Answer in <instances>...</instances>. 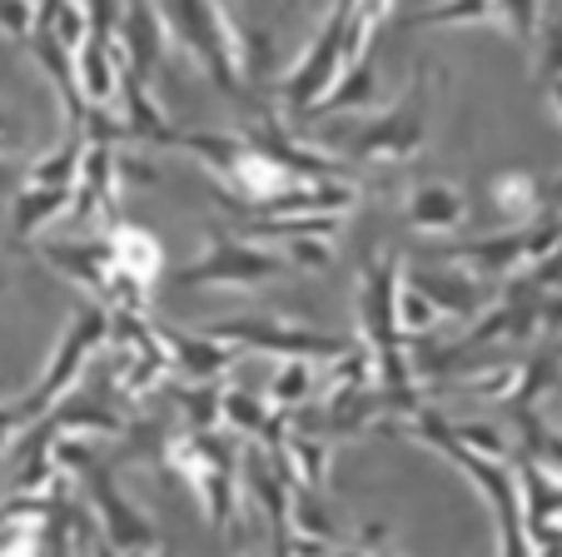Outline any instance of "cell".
<instances>
[{"mask_svg":"<svg viewBox=\"0 0 562 557\" xmlns=\"http://www.w3.org/2000/svg\"><path fill=\"white\" fill-rule=\"evenodd\" d=\"M318 145L334 159H353V165L373 169H404L424 159L434 145V65L418 60L404 96L383 105L379 115L369 110V115H359V125H349V115H334L318 130Z\"/></svg>","mask_w":562,"mask_h":557,"instance_id":"1","label":"cell"},{"mask_svg":"<svg viewBox=\"0 0 562 557\" xmlns=\"http://www.w3.org/2000/svg\"><path fill=\"white\" fill-rule=\"evenodd\" d=\"M170 25L180 51L210 75V85L234 105H255V85L245 75V25L220 0H170Z\"/></svg>","mask_w":562,"mask_h":557,"instance_id":"2","label":"cell"},{"mask_svg":"<svg viewBox=\"0 0 562 557\" xmlns=\"http://www.w3.org/2000/svg\"><path fill=\"white\" fill-rule=\"evenodd\" d=\"M289 259L284 249H269L255 234H234V230H210L204 234V254L175 269V289H234V294H249V289H265L274 279H289Z\"/></svg>","mask_w":562,"mask_h":557,"instance_id":"3","label":"cell"},{"mask_svg":"<svg viewBox=\"0 0 562 557\" xmlns=\"http://www.w3.org/2000/svg\"><path fill=\"white\" fill-rule=\"evenodd\" d=\"M105 344H110V309L90 299L86 309H75V314H70V324H65L60 344H55V354H50V364H45V374L35 379V389L21 393V399H11L25 428H31V423L41 419L50 403H60L65 393H75V383H80L86 364H90V358H95Z\"/></svg>","mask_w":562,"mask_h":557,"instance_id":"4","label":"cell"},{"mask_svg":"<svg viewBox=\"0 0 562 557\" xmlns=\"http://www.w3.org/2000/svg\"><path fill=\"white\" fill-rule=\"evenodd\" d=\"M41 259L50 264L60 279H70L75 289H86L95 304L105 309H135V314H149V289L155 285H139L130 274H120L115 254H110L105 234L100 239H45L41 244Z\"/></svg>","mask_w":562,"mask_h":557,"instance_id":"5","label":"cell"},{"mask_svg":"<svg viewBox=\"0 0 562 557\" xmlns=\"http://www.w3.org/2000/svg\"><path fill=\"white\" fill-rule=\"evenodd\" d=\"M349 15H353V0H334L324 31H314V41L299 51V60L279 75V105L294 120H304L308 110L318 105V96H324V90L339 80L344 65H349Z\"/></svg>","mask_w":562,"mask_h":557,"instance_id":"6","label":"cell"},{"mask_svg":"<svg viewBox=\"0 0 562 557\" xmlns=\"http://www.w3.org/2000/svg\"><path fill=\"white\" fill-rule=\"evenodd\" d=\"M220 334L224 344H234L239 354H269V358H318L329 364L339 358L344 348L353 344L359 334H324V328H308V324H294V319H274V314H239V319H220L210 328Z\"/></svg>","mask_w":562,"mask_h":557,"instance_id":"7","label":"cell"},{"mask_svg":"<svg viewBox=\"0 0 562 557\" xmlns=\"http://www.w3.org/2000/svg\"><path fill=\"white\" fill-rule=\"evenodd\" d=\"M80 493H86V508L100 527V547H115V553H159L165 537L155 533V523L145 517V508H135V498L115 483L105 463H86L80 474H75Z\"/></svg>","mask_w":562,"mask_h":557,"instance_id":"8","label":"cell"},{"mask_svg":"<svg viewBox=\"0 0 562 557\" xmlns=\"http://www.w3.org/2000/svg\"><path fill=\"white\" fill-rule=\"evenodd\" d=\"M115 45H120L130 70L145 75V80H155V75L175 60V51H180L170 11H159L155 0H125L120 25H115Z\"/></svg>","mask_w":562,"mask_h":557,"instance_id":"9","label":"cell"},{"mask_svg":"<svg viewBox=\"0 0 562 557\" xmlns=\"http://www.w3.org/2000/svg\"><path fill=\"white\" fill-rule=\"evenodd\" d=\"M155 334H159V344H165V354H170V368L184 374L190 383H220V379H229V368L239 364V348L224 344L210 328L190 334V328H175V324H159L155 319Z\"/></svg>","mask_w":562,"mask_h":557,"instance_id":"10","label":"cell"},{"mask_svg":"<svg viewBox=\"0 0 562 557\" xmlns=\"http://www.w3.org/2000/svg\"><path fill=\"white\" fill-rule=\"evenodd\" d=\"M120 120H125L130 145L175 149V135H180V125L165 115V105L149 96V80H145V75H135L130 65H120Z\"/></svg>","mask_w":562,"mask_h":557,"instance_id":"11","label":"cell"},{"mask_svg":"<svg viewBox=\"0 0 562 557\" xmlns=\"http://www.w3.org/2000/svg\"><path fill=\"white\" fill-rule=\"evenodd\" d=\"M404 279L418 294H428V304L443 319H477V309H483V289H477L473 269H448L438 259V264H408Z\"/></svg>","mask_w":562,"mask_h":557,"instance_id":"12","label":"cell"},{"mask_svg":"<svg viewBox=\"0 0 562 557\" xmlns=\"http://www.w3.org/2000/svg\"><path fill=\"white\" fill-rule=\"evenodd\" d=\"M404 220L414 234H453L468 220V200L453 179H424L404 194Z\"/></svg>","mask_w":562,"mask_h":557,"instance_id":"13","label":"cell"},{"mask_svg":"<svg viewBox=\"0 0 562 557\" xmlns=\"http://www.w3.org/2000/svg\"><path fill=\"white\" fill-rule=\"evenodd\" d=\"M379 65H373V55H359V60H349L339 70V80L318 96V105L308 110L304 120H334V115H369V110H379Z\"/></svg>","mask_w":562,"mask_h":557,"instance_id":"14","label":"cell"},{"mask_svg":"<svg viewBox=\"0 0 562 557\" xmlns=\"http://www.w3.org/2000/svg\"><path fill=\"white\" fill-rule=\"evenodd\" d=\"M274 453V463L284 468V478L294 488H308V493H324L329 488V463H334V438L324 433H289Z\"/></svg>","mask_w":562,"mask_h":557,"instance_id":"15","label":"cell"},{"mask_svg":"<svg viewBox=\"0 0 562 557\" xmlns=\"http://www.w3.org/2000/svg\"><path fill=\"white\" fill-rule=\"evenodd\" d=\"M75 204V185H21L11 200V239L25 244L45 230V224L65 220Z\"/></svg>","mask_w":562,"mask_h":557,"instance_id":"16","label":"cell"},{"mask_svg":"<svg viewBox=\"0 0 562 557\" xmlns=\"http://www.w3.org/2000/svg\"><path fill=\"white\" fill-rule=\"evenodd\" d=\"M488 200L498 210V220L508 224H532L538 214H548V185L532 169H498L488 179Z\"/></svg>","mask_w":562,"mask_h":557,"instance_id":"17","label":"cell"},{"mask_svg":"<svg viewBox=\"0 0 562 557\" xmlns=\"http://www.w3.org/2000/svg\"><path fill=\"white\" fill-rule=\"evenodd\" d=\"M105 244H110V254H115L120 274H130V279H139V285H155L159 269H165V249H159V239L149 230H139V224L110 220Z\"/></svg>","mask_w":562,"mask_h":557,"instance_id":"18","label":"cell"},{"mask_svg":"<svg viewBox=\"0 0 562 557\" xmlns=\"http://www.w3.org/2000/svg\"><path fill=\"white\" fill-rule=\"evenodd\" d=\"M408 31H428V25H503V5L498 0H438L424 11L404 15Z\"/></svg>","mask_w":562,"mask_h":557,"instance_id":"19","label":"cell"},{"mask_svg":"<svg viewBox=\"0 0 562 557\" xmlns=\"http://www.w3.org/2000/svg\"><path fill=\"white\" fill-rule=\"evenodd\" d=\"M35 31L55 35L65 51H75V45L90 35L86 0H35Z\"/></svg>","mask_w":562,"mask_h":557,"instance_id":"20","label":"cell"},{"mask_svg":"<svg viewBox=\"0 0 562 557\" xmlns=\"http://www.w3.org/2000/svg\"><path fill=\"white\" fill-rule=\"evenodd\" d=\"M80 155H86V135L75 130V135L60 140L50 155L25 165V185H75V179H80Z\"/></svg>","mask_w":562,"mask_h":557,"instance_id":"21","label":"cell"},{"mask_svg":"<svg viewBox=\"0 0 562 557\" xmlns=\"http://www.w3.org/2000/svg\"><path fill=\"white\" fill-rule=\"evenodd\" d=\"M318 389V374H314V358H279L274 379H269V403L274 409H299L308 403Z\"/></svg>","mask_w":562,"mask_h":557,"instance_id":"22","label":"cell"},{"mask_svg":"<svg viewBox=\"0 0 562 557\" xmlns=\"http://www.w3.org/2000/svg\"><path fill=\"white\" fill-rule=\"evenodd\" d=\"M393 319H398V334L408 338V344H418V338H428L438 324H448L443 314H438L434 304H428V294H418L408 279H398V299H393Z\"/></svg>","mask_w":562,"mask_h":557,"instance_id":"23","label":"cell"},{"mask_svg":"<svg viewBox=\"0 0 562 557\" xmlns=\"http://www.w3.org/2000/svg\"><path fill=\"white\" fill-rule=\"evenodd\" d=\"M175 399H180V413H184L190 428H220V399H224L220 383H190L184 379V389L175 393Z\"/></svg>","mask_w":562,"mask_h":557,"instance_id":"24","label":"cell"},{"mask_svg":"<svg viewBox=\"0 0 562 557\" xmlns=\"http://www.w3.org/2000/svg\"><path fill=\"white\" fill-rule=\"evenodd\" d=\"M532 60H538V80L542 85L562 75V15L538 21V35H532Z\"/></svg>","mask_w":562,"mask_h":557,"instance_id":"25","label":"cell"},{"mask_svg":"<svg viewBox=\"0 0 562 557\" xmlns=\"http://www.w3.org/2000/svg\"><path fill=\"white\" fill-rule=\"evenodd\" d=\"M448 433H453L458 443H468L473 453H488V458H508V443H503V428H498V423L458 419V423H448Z\"/></svg>","mask_w":562,"mask_h":557,"instance_id":"26","label":"cell"},{"mask_svg":"<svg viewBox=\"0 0 562 557\" xmlns=\"http://www.w3.org/2000/svg\"><path fill=\"white\" fill-rule=\"evenodd\" d=\"M284 259L294 274L329 269L334 264V239H284Z\"/></svg>","mask_w":562,"mask_h":557,"instance_id":"27","label":"cell"},{"mask_svg":"<svg viewBox=\"0 0 562 557\" xmlns=\"http://www.w3.org/2000/svg\"><path fill=\"white\" fill-rule=\"evenodd\" d=\"M0 31L11 41H31L35 31V0H0Z\"/></svg>","mask_w":562,"mask_h":557,"instance_id":"28","label":"cell"},{"mask_svg":"<svg viewBox=\"0 0 562 557\" xmlns=\"http://www.w3.org/2000/svg\"><path fill=\"white\" fill-rule=\"evenodd\" d=\"M21 140H25V125H21V115H15L11 105H0V159L11 155V149H21Z\"/></svg>","mask_w":562,"mask_h":557,"instance_id":"29","label":"cell"},{"mask_svg":"<svg viewBox=\"0 0 562 557\" xmlns=\"http://www.w3.org/2000/svg\"><path fill=\"white\" fill-rule=\"evenodd\" d=\"M548 105H552V115H558V125H562V75L558 80H548Z\"/></svg>","mask_w":562,"mask_h":557,"instance_id":"30","label":"cell"},{"mask_svg":"<svg viewBox=\"0 0 562 557\" xmlns=\"http://www.w3.org/2000/svg\"><path fill=\"white\" fill-rule=\"evenodd\" d=\"M294 5H299V0H284V15H289V11H294Z\"/></svg>","mask_w":562,"mask_h":557,"instance_id":"31","label":"cell"}]
</instances>
